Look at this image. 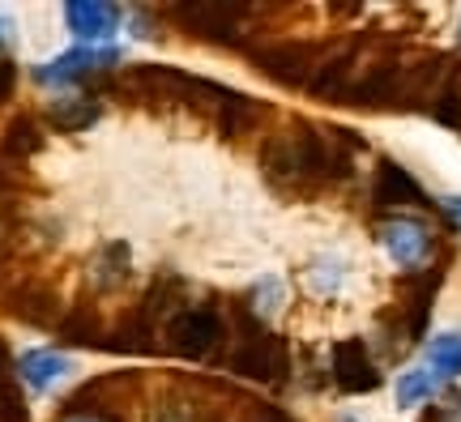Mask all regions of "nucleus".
<instances>
[{"instance_id":"2","label":"nucleus","mask_w":461,"mask_h":422,"mask_svg":"<svg viewBox=\"0 0 461 422\" xmlns=\"http://www.w3.org/2000/svg\"><path fill=\"white\" fill-rule=\"evenodd\" d=\"M227 367L230 372L248 375V380H257V384H274L282 389L286 384V375H291V350H286V341L278 333H252V337H235L230 341V355H227Z\"/></svg>"},{"instance_id":"28","label":"nucleus","mask_w":461,"mask_h":422,"mask_svg":"<svg viewBox=\"0 0 461 422\" xmlns=\"http://www.w3.org/2000/svg\"><path fill=\"white\" fill-rule=\"evenodd\" d=\"M9 256H14V247L0 239V286H5V274H9Z\"/></svg>"},{"instance_id":"6","label":"nucleus","mask_w":461,"mask_h":422,"mask_svg":"<svg viewBox=\"0 0 461 422\" xmlns=\"http://www.w3.org/2000/svg\"><path fill=\"white\" fill-rule=\"evenodd\" d=\"M330 380H333V389L359 397V392H376L384 384V372H380V363L367 341L346 337L333 346V355H330Z\"/></svg>"},{"instance_id":"30","label":"nucleus","mask_w":461,"mask_h":422,"mask_svg":"<svg viewBox=\"0 0 461 422\" xmlns=\"http://www.w3.org/2000/svg\"><path fill=\"white\" fill-rule=\"evenodd\" d=\"M338 422H355V418H338Z\"/></svg>"},{"instance_id":"19","label":"nucleus","mask_w":461,"mask_h":422,"mask_svg":"<svg viewBox=\"0 0 461 422\" xmlns=\"http://www.w3.org/2000/svg\"><path fill=\"white\" fill-rule=\"evenodd\" d=\"M428 372L440 375H461V333H440L428 346Z\"/></svg>"},{"instance_id":"22","label":"nucleus","mask_w":461,"mask_h":422,"mask_svg":"<svg viewBox=\"0 0 461 422\" xmlns=\"http://www.w3.org/2000/svg\"><path fill=\"white\" fill-rule=\"evenodd\" d=\"M431 392H436V375L428 367H414V372H402L397 380V406H419V401H428Z\"/></svg>"},{"instance_id":"10","label":"nucleus","mask_w":461,"mask_h":422,"mask_svg":"<svg viewBox=\"0 0 461 422\" xmlns=\"http://www.w3.org/2000/svg\"><path fill=\"white\" fill-rule=\"evenodd\" d=\"M184 299H188V282H184L180 274H171V269H167V274L154 277V286H149L146 299H141L132 311H137L154 333H163V328L184 311Z\"/></svg>"},{"instance_id":"9","label":"nucleus","mask_w":461,"mask_h":422,"mask_svg":"<svg viewBox=\"0 0 461 422\" xmlns=\"http://www.w3.org/2000/svg\"><path fill=\"white\" fill-rule=\"evenodd\" d=\"M5 311L31 328H60V320H65L60 294L51 291V286H43V282H22V286H14Z\"/></svg>"},{"instance_id":"7","label":"nucleus","mask_w":461,"mask_h":422,"mask_svg":"<svg viewBox=\"0 0 461 422\" xmlns=\"http://www.w3.org/2000/svg\"><path fill=\"white\" fill-rule=\"evenodd\" d=\"M380 244L393 256V265H402L406 274H419V265L436 252V235L428 222L419 218H380Z\"/></svg>"},{"instance_id":"18","label":"nucleus","mask_w":461,"mask_h":422,"mask_svg":"<svg viewBox=\"0 0 461 422\" xmlns=\"http://www.w3.org/2000/svg\"><path fill=\"white\" fill-rule=\"evenodd\" d=\"M68 372V358L60 350H26V355L17 358V375L26 380V389L43 392L51 389V380H60Z\"/></svg>"},{"instance_id":"21","label":"nucleus","mask_w":461,"mask_h":422,"mask_svg":"<svg viewBox=\"0 0 461 422\" xmlns=\"http://www.w3.org/2000/svg\"><path fill=\"white\" fill-rule=\"evenodd\" d=\"M282 303H286V286H282V277H261L257 286H252V294H248V308L257 311L261 320H269V316H278Z\"/></svg>"},{"instance_id":"24","label":"nucleus","mask_w":461,"mask_h":422,"mask_svg":"<svg viewBox=\"0 0 461 422\" xmlns=\"http://www.w3.org/2000/svg\"><path fill=\"white\" fill-rule=\"evenodd\" d=\"M146 422H193V401L180 397V392H167V397H154Z\"/></svg>"},{"instance_id":"5","label":"nucleus","mask_w":461,"mask_h":422,"mask_svg":"<svg viewBox=\"0 0 461 422\" xmlns=\"http://www.w3.org/2000/svg\"><path fill=\"white\" fill-rule=\"evenodd\" d=\"M227 337V328H222V316L218 308H184L171 325H167V341H171V350L180 358H210L218 350V341Z\"/></svg>"},{"instance_id":"1","label":"nucleus","mask_w":461,"mask_h":422,"mask_svg":"<svg viewBox=\"0 0 461 422\" xmlns=\"http://www.w3.org/2000/svg\"><path fill=\"white\" fill-rule=\"evenodd\" d=\"M244 56L261 68L269 82L286 85V90H308L316 65H321V48L299 43V39H265V43H244Z\"/></svg>"},{"instance_id":"14","label":"nucleus","mask_w":461,"mask_h":422,"mask_svg":"<svg viewBox=\"0 0 461 422\" xmlns=\"http://www.w3.org/2000/svg\"><path fill=\"white\" fill-rule=\"evenodd\" d=\"M129 265H132L129 244H120V239H115V244H103L99 256L90 260V282H95L103 294H112V291H120V286L132 277Z\"/></svg>"},{"instance_id":"11","label":"nucleus","mask_w":461,"mask_h":422,"mask_svg":"<svg viewBox=\"0 0 461 422\" xmlns=\"http://www.w3.org/2000/svg\"><path fill=\"white\" fill-rule=\"evenodd\" d=\"M372 201H376V210H397V205L428 210L431 205L428 193H423V184H419L406 166H397L393 158H380L376 179H372Z\"/></svg>"},{"instance_id":"31","label":"nucleus","mask_w":461,"mask_h":422,"mask_svg":"<svg viewBox=\"0 0 461 422\" xmlns=\"http://www.w3.org/2000/svg\"><path fill=\"white\" fill-rule=\"evenodd\" d=\"M457 39H461V31H457Z\"/></svg>"},{"instance_id":"17","label":"nucleus","mask_w":461,"mask_h":422,"mask_svg":"<svg viewBox=\"0 0 461 422\" xmlns=\"http://www.w3.org/2000/svg\"><path fill=\"white\" fill-rule=\"evenodd\" d=\"M43 124L34 120V115H14L9 124H5V137H0V149L9 154V158H17V163H31L34 154L43 149Z\"/></svg>"},{"instance_id":"23","label":"nucleus","mask_w":461,"mask_h":422,"mask_svg":"<svg viewBox=\"0 0 461 422\" xmlns=\"http://www.w3.org/2000/svg\"><path fill=\"white\" fill-rule=\"evenodd\" d=\"M34 179H31V166L9 158L5 149H0V201H14L17 193H26Z\"/></svg>"},{"instance_id":"26","label":"nucleus","mask_w":461,"mask_h":422,"mask_svg":"<svg viewBox=\"0 0 461 422\" xmlns=\"http://www.w3.org/2000/svg\"><path fill=\"white\" fill-rule=\"evenodd\" d=\"M428 422H461V389H448L436 406H431Z\"/></svg>"},{"instance_id":"29","label":"nucleus","mask_w":461,"mask_h":422,"mask_svg":"<svg viewBox=\"0 0 461 422\" xmlns=\"http://www.w3.org/2000/svg\"><path fill=\"white\" fill-rule=\"evenodd\" d=\"M60 422H95V418H60Z\"/></svg>"},{"instance_id":"15","label":"nucleus","mask_w":461,"mask_h":422,"mask_svg":"<svg viewBox=\"0 0 461 422\" xmlns=\"http://www.w3.org/2000/svg\"><path fill=\"white\" fill-rule=\"evenodd\" d=\"M65 22L77 39H112L120 26V9L115 4H68Z\"/></svg>"},{"instance_id":"4","label":"nucleus","mask_w":461,"mask_h":422,"mask_svg":"<svg viewBox=\"0 0 461 422\" xmlns=\"http://www.w3.org/2000/svg\"><path fill=\"white\" fill-rule=\"evenodd\" d=\"M120 51L115 48H73L65 56H56L48 65L34 68V82L39 85H73V82H99L107 73L120 68Z\"/></svg>"},{"instance_id":"12","label":"nucleus","mask_w":461,"mask_h":422,"mask_svg":"<svg viewBox=\"0 0 461 422\" xmlns=\"http://www.w3.org/2000/svg\"><path fill=\"white\" fill-rule=\"evenodd\" d=\"M269 115V107L265 103H257V98L240 94V90H227V98L218 103V132L227 137V141H244V137H252V132L261 129V120Z\"/></svg>"},{"instance_id":"25","label":"nucleus","mask_w":461,"mask_h":422,"mask_svg":"<svg viewBox=\"0 0 461 422\" xmlns=\"http://www.w3.org/2000/svg\"><path fill=\"white\" fill-rule=\"evenodd\" d=\"M0 422H31V414H26V406H22V397L14 389V380L0 389Z\"/></svg>"},{"instance_id":"20","label":"nucleus","mask_w":461,"mask_h":422,"mask_svg":"<svg viewBox=\"0 0 461 422\" xmlns=\"http://www.w3.org/2000/svg\"><path fill=\"white\" fill-rule=\"evenodd\" d=\"M342 277H346L342 256H316L312 265H308V291L321 294V299H330V294H338Z\"/></svg>"},{"instance_id":"16","label":"nucleus","mask_w":461,"mask_h":422,"mask_svg":"<svg viewBox=\"0 0 461 422\" xmlns=\"http://www.w3.org/2000/svg\"><path fill=\"white\" fill-rule=\"evenodd\" d=\"M60 341L65 346H99L103 350V320L99 311H95V303H73V308H65V320H60Z\"/></svg>"},{"instance_id":"3","label":"nucleus","mask_w":461,"mask_h":422,"mask_svg":"<svg viewBox=\"0 0 461 422\" xmlns=\"http://www.w3.org/2000/svg\"><path fill=\"white\" fill-rule=\"evenodd\" d=\"M171 17H180L193 39H210V43H222V48L244 51L248 31L244 22L252 17V9H240V4H180L171 9Z\"/></svg>"},{"instance_id":"8","label":"nucleus","mask_w":461,"mask_h":422,"mask_svg":"<svg viewBox=\"0 0 461 422\" xmlns=\"http://www.w3.org/2000/svg\"><path fill=\"white\" fill-rule=\"evenodd\" d=\"M359 48H363V39H350L342 48L325 51L312 73V82H308V90L316 98H325V103H342L350 82H355V68H359Z\"/></svg>"},{"instance_id":"13","label":"nucleus","mask_w":461,"mask_h":422,"mask_svg":"<svg viewBox=\"0 0 461 422\" xmlns=\"http://www.w3.org/2000/svg\"><path fill=\"white\" fill-rule=\"evenodd\" d=\"M103 115L99 98L90 94H60L48 103V124L60 132H86Z\"/></svg>"},{"instance_id":"27","label":"nucleus","mask_w":461,"mask_h":422,"mask_svg":"<svg viewBox=\"0 0 461 422\" xmlns=\"http://www.w3.org/2000/svg\"><path fill=\"white\" fill-rule=\"evenodd\" d=\"M440 210H445V218L461 230V196H445V201H440Z\"/></svg>"}]
</instances>
